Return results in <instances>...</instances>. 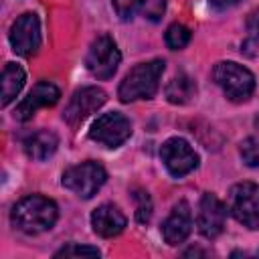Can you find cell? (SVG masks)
Masks as SVG:
<instances>
[{"label": "cell", "instance_id": "6da1fadb", "mask_svg": "<svg viewBox=\"0 0 259 259\" xmlns=\"http://www.w3.org/2000/svg\"><path fill=\"white\" fill-rule=\"evenodd\" d=\"M59 219L57 204L42 194H28L20 198L10 212V223L24 235H38L51 231Z\"/></svg>", "mask_w": 259, "mask_h": 259}, {"label": "cell", "instance_id": "7a4b0ae2", "mask_svg": "<svg viewBox=\"0 0 259 259\" xmlns=\"http://www.w3.org/2000/svg\"><path fill=\"white\" fill-rule=\"evenodd\" d=\"M164 69H166V63L162 59L136 65L119 83L117 97L123 103L138 101V99H152L160 87V77Z\"/></svg>", "mask_w": 259, "mask_h": 259}, {"label": "cell", "instance_id": "3957f363", "mask_svg": "<svg viewBox=\"0 0 259 259\" xmlns=\"http://www.w3.org/2000/svg\"><path fill=\"white\" fill-rule=\"evenodd\" d=\"M212 79L223 89L227 99H231L235 103L247 101L255 91V75L247 67L239 65L235 61L217 63L212 69Z\"/></svg>", "mask_w": 259, "mask_h": 259}, {"label": "cell", "instance_id": "277c9868", "mask_svg": "<svg viewBox=\"0 0 259 259\" xmlns=\"http://www.w3.org/2000/svg\"><path fill=\"white\" fill-rule=\"evenodd\" d=\"M105 180H107L105 168L93 160L69 166L61 178L63 186L75 192L79 198H91L93 194H97V190L105 184Z\"/></svg>", "mask_w": 259, "mask_h": 259}, {"label": "cell", "instance_id": "5b68a950", "mask_svg": "<svg viewBox=\"0 0 259 259\" xmlns=\"http://www.w3.org/2000/svg\"><path fill=\"white\" fill-rule=\"evenodd\" d=\"M229 210L231 214L247 229H259V184L239 182L229 192Z\"/></svg>", "mask_w": 259, "mask_h": 259}, {"label": "cell", "instance_id": "8992f818", "mask_svg": "<svg viewBox=\"0 0 259 259\" xmlns=\"http://www.w3.org/2000/svg\"><path fill=\"white\" fill-rule=\"evenodd\" d=\"M119 61H121V53L113 42V38L109 34H101L91 42L85 57V67L95 79L105 81L113 77V73L119 67Z\"/></svg>", "mask_w": 259, "mask_h": 259}, {"label": "cell", "instance_id": "52a82bcc", "mask_svg": "<svg viewBox=\"0 0 259 259\" xmlns=\"http://www.w3.org/2000/svg\"><path fill=\"white\" fill-rule=\"evenodd\" d=\"M130 136H132V123L119 111H107L99 115L89 130V138L93 142L103 144L105 148H117Z\"/></svg>", "mask_w": 259, "mask_h": 259}, {"label": "cell", "instance_id": "ba28073f", "mask_svg": "<svg viewBox=\"0 0 259 259\" xmlns=\"http://www.w3.org/2000/svg\"><path fill=\"white\" fill-rule=\"evenodd\" d=\"M160 160L174 178L190 174L198 166V154L184 138H170L160 148Z\"/></svg>", "mask_w": 259, "mask_h": 259}, {"label": "cell", "instance_id": "9c48e42d", "mask_svg": "<svg viewBox=\"0 0 259 259\" xmlns=\"http://www.w3.org/2000/svg\"><path fill=\"white\" fill-rule=\"evenodd\" d=\"M107 95L101 87L89 85V87H81L73 93V97L69 99L65 111H63V119L69 125H79L81 121H85L93 111H97L103 103H105Z\"/></svg>", "mask_w": 259, "mask_h": 259}, {"label": "cell", "instance_id": "30bf717a", "mask_svg": "<svg viewBox=\"0 0 259 259\" xmlns=\"http://www.w3.org/2000/svg\"><path fill=\"white\" fill-rule=\"evenodd\" d=\"M227 221V204L212 192H204L198 202L196 227L198 233L206 239H214L223 233Z\"/></svg>", "mask_w": 259, "mask_h": 259}, {"label": "cell", "instance_id": "8fae6325", "mask_svg": "<svg viewBox=\"0 0 259 259\" xmlns=\"http://www.w3.org/2000/svg\"><path fill=\"white\" fill-rule=\"evenodd\" d=\"M10 45L16 55L32 57L40 47V22L38 16L26 12L18 16L10 28Z\"/></svg>", "mask_w": 259, "mask_h": 259}, {"label": "cell", "instance_id": "7c38bea8", "mask_svg": "<svg viewBox=\"0 0 259 259\" xmlns=\"http://www.w3.org/2000/svg\"><path fill=\"white\" fill-rule=\"evenodd\" d=\"M59 99H61L59 87L53 85V83H49V81H40V83H36V85L28 91V95L18 103V107H16V111H14V117H16L18 121H26V119H30V117L36 113L38 107H51V105H55Z\"/></svg>", "mask_w": 259, "mask_h": 259}, {"label": "cell", "instance_id": "4fadbf2b", "mask_svg": "<svg viewBox=\"0 0 259 259\" xmlns=\"http://www.w3.org/2000/svg\"><path fill=\"white\" fill-rule=\"evenodd\" d=\"M160 231L168 245H180L188 239V235L192 231V212H190V206L186 200H180L178 204H174L172 212L162 223Z\"/></svg>", "mask_w": 259, "mask_h": 259}, {"label": "cell", "instance_id": "5bb4252c", "mask_svg": "<svg viewBox=\"0 0 259 259\" xmlns=\"http://www.w3.org/2000/svg\"><path fill=\"white\" fill-rule=\"evenodd\" d=\"M125 225H127V219L115 204L105 202L91 212V227L103 239H111L119 235L125 229Z\"/></svg>", "mask_w": 259, "mask_h": 259}, {"label": "cell", "instance_id": "9a60e30c", "mask_svg": "<svg viewBox=\"0 0 259 259\" xmlns=\"http://www.w3.org/2000/svg\"><path fill=\"white\" fill-rule=\"evenodd\" d=\"M24 152L30 160H36V162H42L47 158H51L55 152H57V146H59V138L55 132H49V130H38L30 136H26L24 140Z\"/></svg>", "mask_w": 259, "mask_h": 259}, {"label": "cell", "instance_id": "2e32d148", "mask_svg": "<svg viewBox=\"0 0 259 259\" xmlns=\"http://www.w3.org/2000/svg\"><path fill=\"white\" fill-rule=\"evenodd\" d=\"M24 81H26L24 69L16 63H6L4 71H2V95H0L4 107L20 93V89L24 87Z\"/></svg>", "mask_w": 259, "mask_h": 259}, {"label": "cell", "instance_id": "e0dca14e", "mask_svg": "<svg viewBox=\"0 0 259 259\" xmlns=\"http://www.w3.org/2000/svg\"><path fill=\"white\" fill-rule=\"evenodd\" d=\"M164 93H166V99H168L170 103H174V105H184V103L192 101V97L196 95V83H194L192 77L180 73V75H176V77L166 85Z\"/></svg>", "mask_w": 259, "mask_h": 259}, {"label": "cell", "instance_id": "ac0fdd59", "mask_svg": "<svg viewBox=\"0 0 259 259\" xmlns=\"http://www.w3.org/2000/svg\"><path fill=\"white\" fill-rule=\"evenodd\" d=\"M190 36H192V32H190V28H186L184 24H180V22H172L168 28H166V45H168V49H172V51H180V49H184L188 42H190Z\"/></svg>", "mask_w": 259, "mask_h": 259}, {"label": "cell", "instance_id": "d6986e66", "mask_svg": "<svg viewBox=\"0 0 259 259\" xmlns=\"http://www.w3.org/2000/svg\"><path fill=\"white\" fill-rule=\"evenodd\" d=\"M134 200H136V221L146 225L152 219V200L146 190H134Z\"/></svg>", "mask_w": 259, "mask_h": 259}, {"label": "cell", "instance_id": "ffe728a7", "mask_svg": "<svg viewBox=\"0 0 259 259\" xmlns=\"http://www.w3.org/2000/svg\"><path fill=\"white\" fill-rule=\"evenodd\" d=\"M239 154H241V160L249 166V168H255L259 166V140L257 138H245L239 146Z\"/></svg>", "mask_w": 259, "mask_h": 259}, {"label": "cell", "instance_id": "44dd1931", "mask_svg": "<svg viewBox=\"0 0 259 259\" xmlns=\"http://www.w3.org/2000/svg\"><path fill=\"white\" fill-rule=\"evenodd\" d=\"M99 255H101V251L97 247L77 245V243H69L55 253V257H99Z\"/></svg>", "mask_w": 259, "mask_h": 259}, {"label": "cell", "instance_id": "7402d4cb", "mask_svg": "<svg viewBox=\"0 0 259 259\" xmlns=\"http://www.w3.org/2000/svg\"><path fill=\"white\" fill-rule=\"evenodd\" d=\"M164 10H166V0H140V12L144 14V18L152 22H158Z\"/></svg>", "mask_w": 259, "mask_h": 259}, {"label": "cell", "instance_id": "603a6c76", "mask_svg": "<svg viewBox=\"0 0 259 259\" xmlns=\"http://www.w3.org/2000/svg\"><path fill=\"white\" fill-rule=\"evenodd\" d=\"M111 4L121 20H132L134 14L140 10V0H111Z\"/></svg>", "mask_w": 259, "mask_h": 259}, {"label": "cell", "instance_id": "cb8c5ba5", "mask_svg": "<svg viewBox=\"0 0 259 259\" xmlns=\"http://www.w3.org/2000/svg\"><path fill=\"white\" fill-rule=\"evenodd\" d=\"M247 32L253 36V38H259V8L253 10L247 18Z\"/></svg>", "mask_w": 259, "mask_h": 259}, {"label": "cell", "instance_id": "d4e9b609", "mask_svg": "<svg viewBox=\"0 0 259 259\" xmlns=\"http://www.w3.org/2000/svg\"><path fill=\"white\" fill-rule=\"evenodd\" d=\"M241 0H208V4H210V8L212 10H217V12H223V10H229V8H233V6H237Z\"/></svg>", "mask_w": 259, "mask_h": 259}]
</instances>
